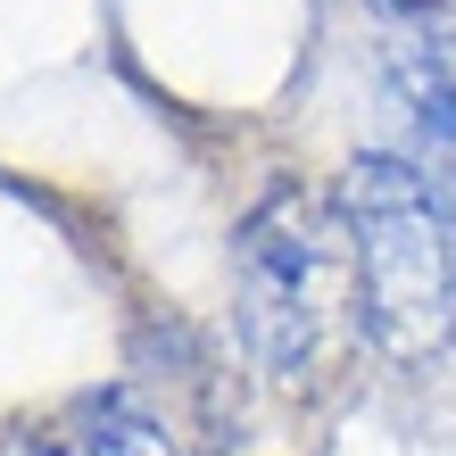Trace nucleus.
Wrapping results in <instances>:
<instances>
[{
  "mask_svg": "<svg viewBox=\"0 0 456 456\" xmlns=\"http://www.w3.org/2000/svg\"><path fill=\"white\" fill-rule=\"evenodd\" d=\"M357 324L398 365H423L456 340V200L432 167L365 150L340 183Z\"/></svg>",
  "mask_w": 456,
  "mask_h": 456,
  "instance_id": "obj_1",
  "label": "nucleus"
},
{
  "mask_svg": "<svg viewBox=\"0 0 456 456\" xmlns=\"http://www.w3.org/2000/svg\"><path fill=\"white\" fill-rule=\"evenodd\" d=\"M232 307H240V348L257 357L265 382H307L315 340L332 307V216L299 183L265 191L232 240Z\"/></svg>",
  "mask_w": 456,
  "mask_h": 456,
  "instance_id": "obj_2",
  "label": "nucleus"
},
{
  "mask_svg": "<svg viewBox=\"0 0 456 456\" xmlns=\"http://www.w3.org/2000/svg\"><path fill=\"white\" fill-rule=\"evenodd\" d=\"M390 84L407 100L415 133L440 158H456V34H440V25H398L390 34Z\"/></svg>",
  "mask_w": 456,
  "mask_h": 456,
  "instance_id": "obj_3",
  "label": "nucleus"
},
{
  "mask_svg": "<svg viewBox=\"0 0 456 456\" xmlns=\"http://www.w3.org/2000/svg\"><path fill=\"white\" fill-rule=\"evenodd\" d=\"M75 456H175V440L133 407V398H92L84 407V432H75Z\"/></svg>",
  "mask_w": 456,
  "mask_h": 456,
  "instance_id": "obj_4",
  "label": "nucleus"
},
{
  "mask_svg": "<svg viewBox=\"0 0 456 456\" xmlns=\"http://www.w3.org/2000/svg\"><path fill=\"white\" fill-rule=\"evenodd\" d=\"M0 456H75V440H34V432H9Z\"/></svg>",
  "mask_w": 456,
  "mask_h": 456,
  "instance_id": "obj_5",
  "label": "nucleus"
}]
</instances>
